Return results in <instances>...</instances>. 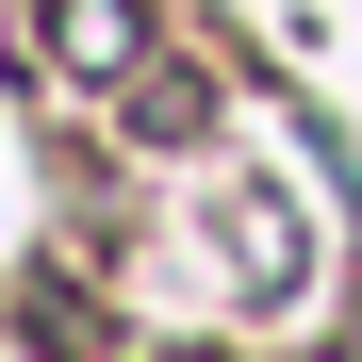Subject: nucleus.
I'll return each mask as SVG.
<instances>
[{
  "instance_id": "f257e3e1",
  "label": "nucleus",
  "mask_w": 362,
  "mask_h": 362,
  "mask_svg": "<svg viewBox=\"0 0 362 362\" xmlns=\"http://www.w3.org/2000/svg\"><path fill=\"white\" fill-rule=\"evenodd\" d=\"M49 49L66 66H132V0H49Z\"/></svg>"
}]
</instances>
